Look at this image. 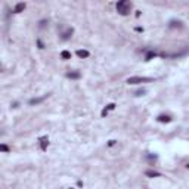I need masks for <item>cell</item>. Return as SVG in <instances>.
<instances>
[{
    "label": "cell",
    "mask_w": 189,
    "mask_h": 189,
    "mask_svg": "<svg viewBox=\"0 0 189 189\" xmlns=\"http://www.w3.org/2000/svg\"><path fill=\"white\" fill-rule=\"evenodd\" d=\"M117 12L120 14V15H129L130 14V11H132V3L130 2H127V0H121L117 3Z\"/></svg>",
    "instance_id": "1"
},
{
    "label": "cell",
    "mask_w": 189,
    "mask_h": 189,
    "mask_svg": "<svg viewBox=\"0 0 189 189\" xmlns=\"http://www.w3.org/2000/svg\"><path fill=\"white\" fill-rule=\"evenodd\" d=\"M148 81H152V78L151 77H130V78H127V83L129 84H139V83H148Z\"/></svg>",
    "instance_id": "2"
},
{
    "label": "cell",
    "mask_w": 189,
    "mask_h": 189,
    "mask_svg": "<svg viewBox=\"0 0 189 189\" xmlns=\"http://www.w3.org/2000/svg\"><path fill=\"white\" fill-rule=\"evenodd\" d=\"M25 9V3H18L17 6H15V9H14V12L15 14H19V12H22Z\"/></svg>",
    "instance_id": "3"
},
{
    "label": "cell",
    "mask_w": 189,
    "mask_h": 189,
    "mask_svg": "<svg viewBox=\"0 0 189 189\" xmlns=\"http://www.w3.org/2000/svg\"><path fill=\"white\" fill-rule=\"evenodd\" d=\"M158 121H160V123H170L172 118H170V115H160V117H158Z\"/></svg>",
    "instance_id": "4"
},
{
    "label": "cell",
    "mask_w": 189,
    "mask_h": 189,
    "mask_svg": "<svg viewBox=\"0 0 189 189\" xmlns=\"http://www.w3.org/2000/svg\"><path fill=\"white\" fill-rule=\"evenodd\" d=\"M89 52L87 50H77V56H80V58H89Z\"/></svg>",
    "instance_id": "5"
},
{
    "label": "cell",
    "mask_w": 189,
    "mask_h": 189,
    "mask_svg": "<svg viewBox=\"0 0 189 189\" xmlns=\"http://www.w3.org/2000/svg\"><path fill=\"white\" fill-rule=\"evenodd\" d=\"M46 96H47V95H46ZM46 96H43V98H37V99H31V101H30V105H34V103H40L41 101H43V99H44V98H46Z\"/></svg>",
    "instance_id": "6"
},
{
    "label": "cell",
    "mask_w": 189,
    "mask_h": 189,
    "mask_svg": "<svg viewBox=\"0 0 189 189\" xmlns=\"http://www.w3.org/2000/svg\"><path fill=\"white\" fill-rule=\"evenodd\" d=\"M71 34H72V30H68L67 33H64V34H62V40H68Z\"/></svg>",
    "instance_id": "7"
},
{
    "label": "cell",
    "mask_w": 189,
    "mask_h": 189,
    "mask_svg": "<svg viewBox=\"0 0 189 189\" xmlns=\"http://www.w3.org/2000/svg\"><path fill=\"white\" fill-rule=\"evenodd\" d=\"M61 56H62L64 59H69V58H71V53H69L68 50H64L62 53H61Z\"/></svg>",
    "instance_id": "8"
},
{
    "label": "cell",
    "mask_w": 189,
    "mask_h": 189,
    "mask_svg": "<svg viewBox=\"0 0 189 189\" xmlns=\"http://www.w3.org/2000/svg\"><path fill=\"white\" fill-rule=\"evenodd\" d=\"M67 75H68L69 78H78V77H80V74H78V72H68Z\"/></svg>",
    "instance_id": "9"
},
{
    "label": "cell",
    "mask_w": 189,
    "mask_h": 189,
    "mask_svg": "<svg viewBox=\"0 0 189 189\" xmlns=\"http://www.w3.org/2000/svg\"><path fill=\"white\" fill-rule=\"evenodd\" d=\"M46 145H47V139H41V149H46Z\"/></svg>",
    "instance_id": "10"
},
{
    "label": "cell",
    "mask_w": 189,
    "mask_h": 189,
    "mask_svg": "<svg viewBox=\"0 0 189 189\" xmlns=\"http://www.w3.org/2000/svg\"><path fill=\"white\" fill-rule=\"evenodd\" d=\"M146 174H148V176H152V177H157V176H160V173H157V172H146Z\"/></svg>",
    "instance_id": "11"
},
{
    "label": "cell",
    "mask_w": 189,
    "mask_h": 189,
    "mask_svg": "<svg viewBox=\"0 0 189 189\" xmlns=\"http://www.w3.org/2000/svg\"><path fill=\"white\" fill-rule=\"evenodd\" d=\"M0 149H2L3 152H9V148H8L6 145H0Z\"/></svg>",
    "instance_id": "12"
}]
</instances>
